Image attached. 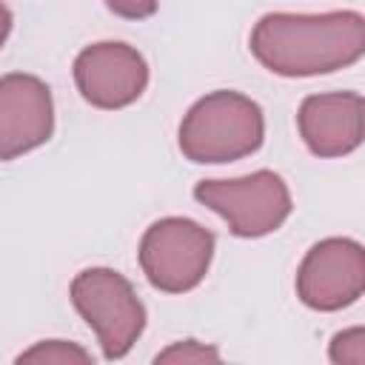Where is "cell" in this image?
Returning <instances> with one entry per match:
<instances>
[{"label": "cell", "mask_w": 365, "mask_h": 365, "mask_svg": "<svg viewBox=\"0 0 365 365\" xmlns=\"http://www.w3.org/2000/svg\"><path fill=\"white\" fill-rule=\"evenodd\" d=\"M365 334L362 328H351L345 334H336L331 342V359L334 362H354L359 365L365 359Z\"/></svg>", "instance_id": "11"}, {"label": "cell", "mask_w": 365, "mask_h": 365, "mask_svg": "<svg viewBox=\"0 0 365 365\" xmlns=\"http://www.w3.org/2000/svg\"><path fill=\"white\" fill-rule=\"evenodd\" d=\"M262 108L240 91H211L180 123V151L191 163H231L262 145Z\"/></svg>", "instance_id": "2"}, {"label": "cell", "mask_w": 365, "mask_h": 365, "mask_svg": "<svg viewBox=\"0 0 365 365\" xmlns=\"http://www.w3.org/2000/svg\"><path fill=\"white\" fill-rule=\"evenodd\" d=\"M365 291V251L356 240L331 237L317 242L299 271L297 297L314 311H339L354 305Z\"/></svg>", "instance_id": "6"}, {"label": "cell", "mask_w": 365, "mask_h": 365, "mask_svg": "<svg viewBox=\"0 0 365 365\" xmlns=\"http://www.w3.org/2000/svg\"><path fill=\"white\" fill-rule=\"evenodd\" d=\"M214 257V234L194 220H157L140 240V268L145 279L165 294L197 288Z\"/></svg>", "instance_id": "4"}, {"label": "cell", "mask_w": 365, "mask_h": 365, "mask_svg": "<svg viewBox=\"0 0 365 365\" xmlns=\"http://www.w3.org/2000/svg\"><path fill=\"white\" fill-rule=\"evenodd\" d=\"M177 359H182V362H205V359H208V362H217L220 354H217L214 348H202V345L194 342V339H185V342H180V345H174V348L157 354V362H177Z\"/></svg>", "instance_id": "12"}, {"label": "cell", "mask_w": 365, "mask_h": 365, "mask_svg": "<svg viewBox=\"0 0 365 365\" xmlns=\"http://www.w3.org/2000/svg\"><path fill=\"white\" fill-rule=\"evenodd\" d=\"M299 134L317 157H345L365 134V100L356 91L311 94L297 114Z\"/></svg>", "instance_id": "9"}, {"label": "cell", "mask_w": 365, "mask_h": 365, "mask_svg": "<svg viewBox=\"0 0 365 365\" xmlns=\"http://www.w3.org/2000/svg\"><path fill=\"white\" fill-rule=\"evenodd\" d=\"M157 3L160 0H106V6L117 14V17H125V20H145L157 11Z\"/></svg>", "instance_id": "13"}, {"label": "cell", "mask_w": 365, "mask_h": 365, "mask_svg": "<svg viewBox=\"0 0 365 365\" xmlns=\"http://www.w3.org/2000/svg\"><path fill=\"white\" fill-rule=\"evenodd\" d=\"M251 51L282 77L331 74L362 57L365 17L359 11L265 14L251 31Z\"/></svg>", "instance_id": "1"}, {"label": "cell", "mask_w": 365, "mask_h": 365, "mask_svg": "<svg viewBox=\"0 0 365 365\" xmlns=\"http://www.w3.org/2000/svg\"><path fill=\"white\" fill-rule=\"evenodd\" d=\"M71 302L97 334L106 359L125 356L145 328V308L114 268H86L71 282Z\"/></svg>", "instance_id": "3"}, {"label": "cell", "mask_w": 365, "mask_h": 365, "mask_svg": "<svg viewBox=\"0 0 365 365\" xmlns=\"http://www.w3.org/2000/svg\"><path fill=\"white\" fill-rule=\"evenodd\" d=\"M54 131L48 86L34 74L0 77V163L43 145Z\"/></svg>", "instance_id": "8"}, {"label": "cell", "mask_w": 365, "mask_h": 365, "mask_svg": "<svg viewBox=\"0 0 365 365\" xmlns=\"http://www.w3.org/2000/svg\"><path fill=\"white\" fill-rule=\"evenodd\" d=\"M74 83L94 108H125L148 86L145 57L128 43H94L74 60Z\"/></svg>", "instance_id": "7"}, {"label": "cell", "mask_w": 365, "mask_h": 365, "mask_svg": "<svg viewBox=\"0 0 365 365\" xmlns=\"http://www.w3.org/2000/svg\"><path fill=\"white\" fill-rule=\"evenodd\" d=\"M9 31H11V11H9L6 3H0V48H3V43H6Z\"/></svg>", "instance_id": "14"}, {"label": "cell", "mask_w": 365, "mask_h": 365, "mask_svg": "<svg viewBox=\"0 0 365 365\" xmlns=\"http://www.w3.org/2000/svg\"><path fill=\"white\" fill-rule=\"evenodd\" d=\"M88 362L91 356L83 351V348H74V345H66L60 339H51V342H43L26 354H20V362Z\"/></svg>", "instance_id": "10"}, {"label": "cell", "mask_w": 365, "mask_h": 365, "mask_svg": "<svg viewBox=\"0 0 365 365\" xmlns=\"http://www.w3.org/2000/svg\"><path fill=\"white\" fill-rule=\"evenodd\" d=\"M197 202L220 214L234 237H265L277 231L291 214V194L279 174L254 171L237 180H200L194 185Z\"/></svg>", "instance_id": "5"}]
</instances>
